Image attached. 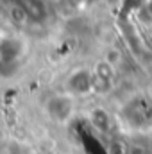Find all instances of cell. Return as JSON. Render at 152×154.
I'll use <instances>...</instances> for the list:
<instances>
[{
    "label": "cell",
    "instance_id": "13",
    "mask_svg": "<svg viewBox=\"0 0 152 154\" xmlns=\"http://www.w3.org/2000/svg\"><path fill=\"white\" fill-rule=\"evenodd\" d=\"M4 2H7V4H18L20 0H4Z\"/></svg>",
    "mask_w": 152,
    "mask_h": 154
},
{
    "label": "cell",
    "instance_id": "4",
    "mask_svg": "<svg viewBox=\"0 0 152 154\" xmlns=\"http://www.w3.org/2000/svg\"><path fill=\"white\" fill-rule=\"evenodd\" d=\"M93 75V93L99 95H106L113 90L114 86V68L113 65L106 59L99 61L95 65V68L91 70Z\"/></svg>",
    "mask_w": 152,
    "mask_h": 154
},
{
    "label": "cell",
    "instance_id": "1",
    "mask_svg": "<svg viewBox=\"0 0 152 154\" xmlns=\"http://www.w3.org/2000/svg\"><path fill=\"white\" fill-rule=\"evenodd\" d=\"M116 118L127 131L145 133L152 127V99L147 97V93L132 95L120 106Z\"/></svg>",
    "mask_w": 152,
    "mask_h": 154
},
{
    "label": "cell",
    "instance_id": "11",
    "mask_svg": "<svg viewBox=\"0 0 152 154\" xmlns=\"http://www.w3.org/2000/svg\"><path fill=\"white\" fill-rule=\"evenodd\" d=\"M145 5H147V9L152 13V0H145Z\"/></svg>",
    "mask_w": 152,
    "mask_h": 154
},
{
    "label": "cell",
    "instance_id": "12",
    "mask_svg": "<svg viewBox=\"0 0 152 154\" xmlns=\"http://www.w3.org/2000/svg\"><path fill=\"white\" fill-rule=\"evenodd\" d=\"M23 154H41V152H38V151H25Z\"/></svg>",
    "mask_w": 152,
    "mask_h": 154
},
{
    "label": "cell",
    "instance_id": "10",
    "mask_svg": "<svg viewBox=\"0 0 152 154\" xmlns=\"http://www.w3.org/2000/svg\"><path fill=\"white\" fill-rule=\"evenodd\" d=\"M147 97H149V99H152V81L149 82V86H147Z\"/></svg>",
    "mask_w": 152,
    "mask_h": 154
},
{
    "label": "cell",
    "instance_id": "7",
    "mask_svg": "<svg viewBox=\"0 0 152 154\" xmlns=\"http://www.w3.org/2000/svg\"><path fill=\"white\" fill-rule=\"evenodd\" d=\"M22 5V9L27 14L29 22L41 23L47 20L48 16V9H47V0H20L18 2Z\"/></svg>",
    "mask_w": 152,
    "mask_h": 154
},
{
    "label": "cell",
    "instance_id": "9",
    "mask_svg": "<svg viewBox=\"0 0 152 154\" xmlns=\"http://www.w3.org/2000/svg\"><path fill=\"white\" fill-rule=\"evenodd\" d=\"M95 2H99V0H72V4H75V5H79V4H84V5H91V4H95Z\"/></svg>",
    "mask_w": 152,
    "mask_h": 154
},
{
    "label": "cell",
    "instance_id": "3",
    "mask_svg": "<svg viewBox=\"0 0 152 154\" xmlns=\"http://www.w3.org/2000/svg\"><path fill=\"white\" fill-rule=\"evenodd\" d=\"M65 91L74 97H86L93 93V75L90 68H75L70 72L65 82Z\"/></svg>",
    "mask_w": 152,
    "mask_h": 154
},
{
    "label": "cell",
    "instance_id": "8",
    "mask_svg": "<svg viewBox=\"0 0 152 154\" xmlns=\"http://www.w3.org/2000/svg\"><path fill=\"white\" fill-rule=\"evenodd\" d=\"M9 14H11V20H13L14 23H18V25L29 22V20H27V14H25V11L22 9L20 4H11V11H9Z\"/></svg>",
    "mask_w": 152,
    "mask_h": 154
},
{
    "label": "cell",
    "instance_id": "5",
    "mask_svg": "<svg viewBox=\"0 0 152 154\" xmlns=\"http://www.w3.org/2000/svg\"><path fill=\"white\" fill-rule=\"evenodd\" d=\"M25 52L23 41L16 36H5L0 39V63L2 65H13L16 63Z\"/></svg>",
    "mask_w": 152,
    "mask_h": 154
},
{
    "label": "cell",
    "instance_id": "6",
    "mask_svg": "<svg viewBox=\"0 0 152 154\" xmlns=\"http://www.w3.org/2000/svg\"><path fill=\"white\" fill-rule=\"evenodd\" d=\"M88 125L100 134H111L114 129V116L104 108H93L88 113Z\"/></svg>",
    "mask_w": 152,
    "mask_h": 154
},
{
    "label": "cell",
    "instance_id": "2",
    "mask_svg": "<svg viewBox=\"0 0 152 154\" xmlns=\"http://www.w3.org/2000/svg\"><path fill=\"white\" fill-rule=\"evenodd\" d=\"M43 111L50 122H54L57 125H66L75 118L77 100L68 91H57V93H52L45 100Z\"/></svg>",
    "mask_w": 152,
    "mask_h": 154
}]
</instances>
